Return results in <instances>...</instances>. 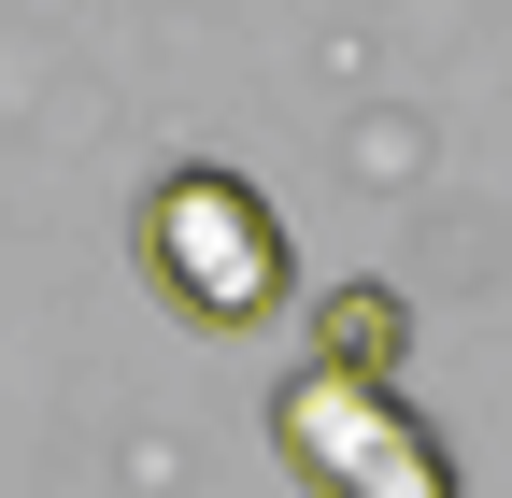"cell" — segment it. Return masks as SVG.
I'll return each mask as SVG.
<instances>
[{
    "label": "cell",
    "mask_w": 512,
    "mask_h": 498,
    "mask_svg": "<svg viewBox=\"0 0 512 498\" xmlns=\"http://www.w3.org/2000/svg\"><path fill=\"white\" fill-rule=\"evenodd\" d=\"M271 442L313 498H456V456L413 427L399 385H370V370H285V399H271Z\"/></svg>",
    "instance_id": "2"
},
{
    "label": "cell",
    "mask_w": 512,
    "mask_h": 498,
    "mask_svg": "<svg viewBox=\"0 0 512 498\" xmlns=\"http://www.w3.org/2000/svg\"><path fill=\"white\" fill-rule=\"evenodd\" d=\"M399 342H413L399 285H328V299H313V356H328V370H370V385H399Z\"/></svg>",
    "instance_id": "3"
},
{
    "label": "cell",
    "mask_w": 512,
    "mask_h": 498,
    "mask_svg": "<svg viewBox=\"0 0 512 498\" xmlns=\"http://www.w3.org/2000/svg\"><path fill=\"white\" fill-rule=\"evenodd\" d=\"M143 271H157V299L185 328H256V314H285V214L256 200L242 171H214V157H185V171H157L143 185Z\"/></svg>",
    "instance_id": "1"
}]
</instances>
